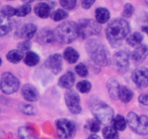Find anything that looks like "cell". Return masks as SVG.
I'll list each match as a JSON object with an SVG mask.
<instances>
[{"instance_id":"14","label":"cell","mask_w":148,"mask_h":139,"mask_svg":"<svg viewBox=\"0 0 148 139\" xmlns=\"http://www.w3.org/2000/svg\"><path fill=\"white\" fill-rule=\"evenodd\" d=\"M148 56V46L145 44L140 45L136 47L131 54V57L133 61L140 63L143 62Z\"/></svg>"},{"instance_id":"39","label":"cell","mask_w":148,"mask_h":139,"mask_svg":"<svg viewBox=\"0 0 148 139\" xmlns=\"http://www.w3.org/2000/svg\"><path fill=\"white\" fill-rule=\"evenodd\" d=\"M14 11H15V9L14 7H12L10 5H5L2 7L1 12L4 15H5L6 17H10L14 15Z\"/></svg>"},{"instance_id":"43","label":"cell","mask_w":148,"mask_h":139,"mask_svg":"<svg viewBox=\"0 0 148 139\" xmlns=\"http://www.w3.org/2000/svg\"><path fill=\"white\" fill-rule=\"evenodd\" d=\"M142 30H143V31H144L145 33H146L148 35V25H147L143 26Z\"/></svg>"},{"instance_id":"42","label":"cell","mask_w":148,"mask_h":139,"mask_svg":"<svg viewBox=\"0 0 148 139\" xmlns=\"http://www.w3.org/2000/svg\"><path fill=\"white\" fill-rule=\"evenodd\" d=\"M87 139H101V138L99 136H98V135L92 134V135H90V136Z\"/></svg>"},{"instance_id":"44","label":"cell","mask_w":148,"mask_h":139,"mask_svg":"<svg viewBox=\"0 0 148 139\" xmlns=\"http://www.w3.org/2000/svg\"><path fill=\"white\" fill-rule=\"evenodd\" d=\"M23 2H24L25 4H29V3H31L32 1H33L34 0H21Z\"/></svg>"},{"instance_id":"24","label":"cell","mask_w":148,"mask_h":139,"mask_svg":"<svg viewBox=\"0 0 148 139\" xmlns=\"http://www.w3.org/2000/svg\"><path fill=\"white\" fill-rule=\"evenodd\" d=\"M134 96L133 91L127 86H120L119 93V98L124 103H128L132 99Z\"/></svg>"},{"instance_id":"12","label":"cell","mask_w":148,"mask_h":139,"mask_svg":"<svg viewBox=\"0 0 148 139\" xmlns=\"http://www.w3.org/2000/svg\"><path fill=\"white\" fill-rule=\"evenodd\" d=\"M45 67L50 70L54 75L60 73L63 67L62 56L60 54H54L49 56L45 62Z\"/></svg>"},{"instance_id":"7","label":"cell","mask_w":148,"mask_h":139,"mask_svg":"<svg viewBox=\"0 0 148 139\" xmlns=\"http://www.w3.org/2000/svg\"><path fill=\"white\" fill-rule=\"evenodd\" d=\"M77 24L79 36L82 39H88L90 36L98 34L101 30V25L92 19H82Z\"/></svg>"},{"instance_id":"32","label":"cell","mask_w":148,"mask_h":139,"mask_svg":"<svg viewBox=\"0 0 148 139\" xmlns=\"http://www.w3.org/2000/svg\"><path fill=\"white\" fill-rule=\"evenodd\" d=\"M31 11V7L28 4H25L15 9L14 15L17 17H25Z\"/></svg>"},{"instance_id":"10","label":"cell","mask_w":148,"mask_h":139,"mask_svg":"<svg viewBox=\"0 0 148 139\" xmlns=\"http://www.w3.org/2000/svg\"><path fill=\"white\" fill-rule=\"evenodd\" d=\"M114 67L120 72H126L130 66V55L126 51L116 52L113 57Z\"/></svg>"},{"instance_id":"41","label":"cell","mask_w":148,"mask_h":139,"mask_svg":"<svg viewBox=\"0 0 148 139\" xmlns=\"http://www.w3.org/2000/svg\"><path fill=\"white\" fill-rule=\"evenodd\" d=\"M139 101L143 105L148 106V93L147 94H143L139 96Z\"/></svg>"},{"instance_id":"6","label":"cell","mask_w":148,"mask_h":139,"mask_svg":"<svg viewBox=\"0 0 148 139\" xmlns=\"http://www.w3.org/2000/svg\"><path fill=\"white\" fill-rule=\"evenodd\" d=\"M56 134L59 139H73L76 134V125L70 120L59 119L55 122Z\"/></svg>"},{"instance_id":"36","label":"cell","mask_w":148,"mask_h":139,"mask_svg":"<svg viewBox=\"0 0 148 139\" xmlns=\"http://www.w3.org/2000/svg\"><path fill=\"white\" fill-rule=\"evenodd\" d=\"M134 7L132 4L127 3L124 5V10L122 12V16L126 18H130L132 16L133 13H134Z\"/></svg>"},{"instance_id":"38","label":"cell","mask_w":148,"mask_h":139,"mask_svg":"<svg viewBox=\"0 0 148 139\" xmlns=\"http://www.w3.org/2000/svg\"><path fill=\"white\" fill-rule=\"evenodd\" d=\"M31 48V42L28 40H25L20 42L17 45V49L22 52H27Z\"/></svg>"},{"instance_id":"9","label":"cell","mask_w":148,"mask_h":139,"mask_svg":"<svg viewBox=\"0 0 148 139\" xmlns=\"http://www.w3.org/2000/svg\"><path fill=\"white\" fill-rule=\"evenodd\" d=\"M66 107L71 113L77 114L81 111L80 98L77 93L72 89H69L64 95Z\"/></svg>"},{"instance_id":"35","label":"cell","mask_w":148,"mask_h":139,"mask_svg":"<svg viewBox=\"0 0 148 139\" xmlns=\"http://www.w3.org/2000/svg\"><path fill=\"white\" fill-rule=\"evenodd\" d=\"M60 4L65 10H71L76 7L77 0H60Z\"/></svg>"},{"instance_id":"16","label":"cell","mask_w":148,"mask_h":139,"mask_svg":"<svg viewBox=\"0 0 148 139\" xmlns=\"http://www.w3.org/2000/svg\"><path fill=\"white\" fill-rule=\"evenodd\" d=\"M36 31H37V28L34 24L27 23L20 28V31H19V35L22 39L29 41L36 34Z\"/></svg>"},{"instance_id":"22","label":"cell","mask_w":148,"mask_h":139,"mask_svg":"<svg viewBox=\"0 0 148 139\" xmlns=\"http://www.w3.org/2000/svg\"><path fill=\"white\" fill-rule=\"evenodd\" d=\"M111 122H112V127L117 131H123L127 127V120L124 118V116L121 114L115 116L113 118Z\"/></svg>"},{"instance_id":"18","label":"cell","mask_w":148,"mask_h":139,"mask_svg":"<svg viewBox=\"0 0 148 139\" xmlns=\"http://www.w3.org/2000/svg\"><path fill=\"white\" fill-rule=\"evenodd\" d=\"M120 84L119 83L118 81L115 78H111L109 81L107 82V89L109 94L110 97L112 99H118L119 98V93L120 89Z\"/></svg>"},{"instance_id":"25","label":"cell","mask_w":148,"mask_h":139,"mask_svg":"<svg viewBox=\"0 0 148 139\" xmlns=\"http://www.w3.org/2000/svg\"><path fill=\"white\" fill-rule=\"evenodd\" d=\"M23 52L20 51L19 49H13V50L10 51L7 54V59L10 62L13 64H17L20 62V61L23 59Z\"/></svg>"},{"instance_id":"47","label":"cell","mask_w":148,"mask_h":139,"mask_svg":"<svg viewBox=\"0 0 148 139\" xmlns=\"http://www.w3.org/2000/svg\"><path fill=\"white\" fill-rule=\"evenodd\" d=\"M7 1H14V0H7Z\"/></svg>"},{"instance_id":"37","label":"cell","mask_w":148,"mask_h":139,"mask_svg":"<svg viewBox=\"0 0 148 139\" xmlns=\"http://www.w3.org/2000/svg\"><path fill=\"white\" fill-rule=\"evenodd\" d=\"M75 71L81 77H86L88 75V70L87 67L83 63H79L75 67Z\"/></svg>"},{"instance_id":"27","label":"cell","mask_w":148,"mask_h":139,"mask_svg":"<svg viewBox=\"0 0 148 139\" xmlns=\"http://www.w3.org/2000/svg\"><path fill=\"white\" fill-rule=\"evenodd\" d=\"M40 57L38 55L33 52H27L24 57V62L26 65L30 67L36 66L38 64Z\"/></svg>"},{"instance_id":"26","label":"cell","mask_w":148,"mask_h":139,"mask_svg":"<svg viewBox=\"0 0 148 139\" xmlns=\"http://www.w3.org/2000/svg\"><path fill=\"white\" fill-rule=\"evenodd\" d=\"M18 136L20 139H39L36 134H34L33 130L26 126L19 127Z\"/></svg>"},{"instance_id":"19","label":"cell","mask_w":148,"mask_h":139,"mask_svg":"<svg viewBox=\"0 0 148 139\" xmlns=\"http://www.w3.org/2000/svg\"><path fill=\"white\" fill-rule=\"evenodd\" d=\"M34 12L38 17L40 18H47L51 14V8L49 4L40 2L35 6Z\"/></svg>"},{"instance_id":"45","label":"cell","mask_w":148,"mask_h":139,"mask_svg":"<svg viewBox=\"0 0 148 139\" xmlns=\"http://www.w3.org/2000/svg\"><path fill=\"white\" fill-rule=\"evenodd\" d=\"M1 62H2V60H1V58L0 57V66H1Z\"/></svg>"},{"instance_id":"13","label":"cell","mask_w":148,"mask_h":139,"mask_svg":"<svg viewBox=\"0 0 148 139\" xmlns=\"http://www.w3.org/2000/svg\"><path fill=\"white\" fill-rule=\"evenodd\" d=\"M22 95L23 98L30 102H34L38 100L39 92L37 88L31 84L26 83L22 87Z\"/></svg>"},{"instance_id":"1","label":"cell","mask_w":148,"mask_h":139,"mask_svg":"<svg viewBox=\"0 0 148 139\" xmlns=\"http://www.w3.org/2000/svg\"><path fill=\"white\" fill-rule=\"evenodd\" d=\"M130 32L128 22L122 18H116L108 25L106 30V38L113 46L117 47Z\"/></svg>"},{"instance_id":"11","label":"cell","mask_w":148,"mask_h":139,"mask_svg":"<svg viewBox=\"0 0 148 139\" xmlns=\"http://www.w3.org/2000/svg\"><path fill=\"white\" fill-rule=\"evenodd\" d=\"M132 79L139 88L148 86V68L145 67L136 68L132 74Z\"/></svg>"},{"instance_id":"48","label":"cell","mask_w":148,"mask_h":139,"mask_svg":"<svg viewBox=\"0 0 148 139\" xmlns=\"http://www.w3.org/2000/svg\"></svg>"},{"instance_id":"5","label":"cell","mask_w":148,"mask_h":139,"mask_svg":"<svg viewBox=\"0 0 148 139\" xmlns=\"http://www.w3.org/2000/svg\"><path fill=\"white\" fill-rule=\"evenodd\" d=\"M127 124H128L132 131L141 136L148 135V117L146 115H140L135 112L129 113L127 117Z\"/></svg>"},{"instance_id":"23","label":"cell","mask_w":148,"mask_h":139,"mask_svg":"<svg viewBox=\"0 0 148 139\" xmlns=\"http://www.w3.org/2000/svg\"><path fill=\"white\" fill-rule=\"evenodd\" d=\"M95 18L98 23H106L110 19V12L104 7H99L95 10Z\"/></svg>"},{"instance_id":"46","label":"cell","mask_w":148,"mask_h":139,"mask_svg":"<svg viewBox=\"0 0 148 139\" xmlns=\"http://www.w3.org/2000/svg\"><path fill=\"white\" fill-rule=\"evenodd\" d=\"M145 1L146 4H147V5H148V0H145Z\"/></svg>"},{"instance_id":"31","label":"cell","mask_w":148,"mask_h":139,"mask_svg":"<svg viewBox=\"0 0 148 139\" xmlns=\"http://www.w3.org/2000/svg\"><path fill=\"white\" fill-rule=\"evenodd\" d=\"M50 16L51 18L54 20V21H60V20H64V19H66L69 16V14L64 10L58 9V10L52 12L50 14Z\"/></svg>"},{"instance_id":"3","label":"cell","mask_w":148,"mask_h":139,"mask_svg":"<svg viewBox=\"0 0 148 139\" xmlns=\"http://www.w3.org/2000/svg\"><path fill=\"white\" fill-rule=\"evenodd\" d=\"M53 33L56 41L64 44L70 43L79 36L77 24L72 21H65L59 25Z\"/></svg>"},{"instance_id":"21","label":"cell","mask_w":148,"mask_h":139,"mask_svg":"<svg viewBox=\"0 0 148 139\" xmlns=\"http://www.w3.org/2000/svg\"><path fill=\"white\" fill-rule=\"evenodd\" d=\"M79 57V54L77 51L72 47H67L64 52V58L70 64H74L77 62Z\"/></svg>"},{"instance_id":"20","label":"cell","mask_w":148,"mask_h":139,"mask_svg":"<svg viewBox=\"0 0 148 139\" xmlns=\"http://www.w3.org/2000/svg\"><path fill=\"white\" fill-rule=\"evenodd\" d=\"M12 29V23L9 17L0 12V37L7 35Z\"/></svg>"},{"instance_id":"17","label":"cell","mask_w":148,"mask_h":139,"mask_svg":"<svg viewBox=\"0 0 148 139\" xmlns=\"http://www.w3.org/2000/svg\"><path fill=\"white\" fill-rule=\"evenodd\" d=\"M37 41L41 44H49L54 40L53 31L48 28H43L40 30L37 35Z\"/></svg>"},{"instance_id":"2","label":"cell","mask_w":148,"mask_h":139,"mask_svg":"<svg viewBox=\"0 0 148 139\" xmlns=\"http://www.w3.org/2000/svg\"><path fill=\"white\" fill-rule=\"evenodd\" d=\"M85 49L90 59L96 65L107 66L111 63L109 52L100 41L94 39L87 41Z\"/></svg>"},{"instance_id":"33","label":"cell","mask_w":148,"mask_h":139,"mask_svg":"<svg viewBox=\"0 0 148 139\" xmlns=\"http://www.w3.org/2000/svg\"><path fill=\"white\" fill-rule=\"evenodd\" d=\"M85 127L91 133H97L98 132H99L100 129H101V124L98 120L94 119V120H90V121H88Z\"/></svg>"},{"instance_id":"8","label":"cell","mask_w":148,"mask_h":139,"mask_svg":"<svg viewBox=\"0 0 148 139\" xmlns=\"http://www.w3.org/2000/svg\"><path fill=\"white\" fill-rule=\"evenodd\" d=\"M20 87V81L12 73L5 72L1 75L0 79V88L6 94L15 93Z\"/></svg>"},{"instance_id":"30","label":"cell","mask_w":148,"mask_h":139,"mask_svg":"<svg viewBox=\"0 0 148 139\" xmlns=\"http://www.w3.org/2000/svg\"><path fill=\"white\" fill-rule=\"evenodd\" d=\"M19 109L23 114L27 115H35L37 113V108L34 105L27 104H20Z\"/></svg>"},{"instance_id":"40","label":"cell","mask_w":148,"mask_h":139,"mask_svg":"<svg viewBox=\"0 0 148 139\" xmlns=\"http://www.w3.org/2000/svg\"><path fill=\"white\" fill-rule=\"evenodd\" d=\"M95 1V0H82V8L85 9V10H88L93 5Z\"/></svg>"},{"instance_id":"34","label":"cell","mask_w":148,"mask_h":139,"mask_svg":"<svg viewBox=\"0 0 148 139\" xmlns=\"http://www.w3.org/2000/svg\"><path fill=\"white\" fill-rule=\"evenodd\" d=\"M77 88L79 92L87 94L91 89V83L88 81H82L77 84Z\"/></svg>"},{"instance_id":"29","label":"cell","mask_w":148,"mask_h":139,"mask_svg":"<svg viewBox=\"0 0 148 139\" xmlns=\"http://www.w3.org/2000/svg\"><path fill=\"white\" fill-rule=\"evenodd\" d=\"M103 137L104 139H119V133L112 126H107L103 129Z\"/></svg>"},{"instance_id":"15","label":"cell","mask_w":148,"mask_h":139,"mask_svg":"<svg viewBox=\"0 0 148 139\" xmlns=\"http://www.w3.org/2000/svg\"><path fill=\"white\" fill-rule=\"evenodd\" d=\"M75 76L72 71H68L64 74L59 80V85L62 88L71 89L75 84Z\"/></svg>"},{"instance_id":"4","label":"cell","mask_w":148,"mask_h":139,"mask_svg":"<svg viewBox=\"0 0 148 139\" xmlns=\"http://www.w3.org/2000/svg\"><path fill=\"white\" fill-rule=\"evenodd\" d=\"M91 112L101 124L107 125L111 122L114 117L113 109L106 103L103 101H96L92 104Z\"/></svg>"},{"instance_id":"28","label":"cell","mask_w":148,"mask_h":139,"mask_svg":"<svg viewBox=\"0 0 148 139\" xmlns=\"http://www.w3.org/2000/svg\"><path fill=\"white\" fill-rule=\"evenodd\" d=\"M143 39L144 38L141 33H139V32H135L127 38V41L128 44H130L132 47H137L140 45H141Z\"/></svg>"}]
</instances>
